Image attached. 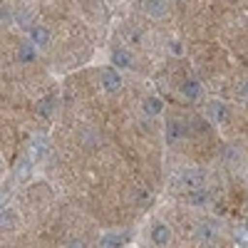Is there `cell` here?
<instances>
[{
    "instance_id": "cell-6",
    "label": "cell",
    "mask_w": 248,
    "mask_h": 248,
    "mask_svg": "<svg viewBox=\"0 0 248 248\" xmlns=\"http://www.w3.org/2000/svg\"><path fill=\"white\" fill-rule=\"evenodd\" d=\"M152 241H154V246H169V243H171L169 226L161 223V221H154V223H152Z\"/></svg>"
},
{
    "instance_id": "cell-22",
    "label": "cell",
    "mask_w": 248,
    "mask_h": 248,
    "mask_svg": "<svg viewBox=\"0 0 248 248\" xmlns=\"http://www.w3.org/2000/svg\"><path fill=\"white\" fill-rule=\"evenodd\" d=\"M97 141H99V137L94 132H87L85 134V144H87V147H97Z\"/></svg>"
},
{
    "instance_id": "cell-13",
    "label": "cell",
    "mask_w": 248,
    "mask_h": 248,
    "mask_svg": "<svg viewBox=\"0 0 248 248\" xmlns=\"http://www.w3.org/2000/svg\"><path fill=\"white\" fill-rule=\"evenodd\" d=\"M181 92H184V97L186 99H201V94H203V87L199 85V82L196 79H186L184 82V85H181Z\"/></svg>"
},
{
    "instance_id": "cell-24",
    "label": "cell",
    "mask_w": 248,
    "mask_h": 248,
    "mask_svg": "<svg viewBox=\"0 0 248 248\" xmlns=\"http://www.w3.org/2000/svg\"><path fill=\"white\" fill-rule=\"evenodd\" d=\"M174 3H184V0H174Z\"/></svg>"
},
{
    "instance_id": "cell-2",
    "label": "cell",
    "mask_w": 248,
    "mask_h": 248,
    "mask_svg": "<svg viewBox=\"0 0 248 248\" xmlns=\"http://www.w3.org/2000/svg\"><path fill=\"white\" fill-rule=\"evenodd\" d=\"M99 82H102V87H105L107 92H119L122 85H124V79H122V72L117 67H105L99 75Z\"/></svg>"
},
{
    "instance_id": "cell-23",
    "label": "cell",
    "mask_w": 248,
    "mask_h": 248,
    "mask_svg": "<svg viewBox=\"0 0 248 248\" xmlns=\"http://www.w3.org/2000/svg\"><path fill=\"white\" fill-rule=\"evenodd\" d=\"M241 94L248 99V82H243V85H241Z\"/></svg>"
},
{
    "instance_id": "cell-7",
    "label": "cell",
    "mask_w": 248,
    "mask_h": 248,
    "mask_svg": "<svg viewBox=\"0 0 248 248\" xmlns=\"http://www.w3.org/2000/svg\"><path fill=\"white\" fill-rule=\"evenodd\" d=\"M112 65L117 70H129V67H134V57H132L129 50L117 47V50H112Z\"/></svg>"
},
{
    "instance_id": "cell-9",
    "label": "cell",
    "mask_w": 248,
    "mask_h": 248,
    "mask_svg": "<svg viewBox=\"0 0 248 248\" xmlns=\"http://www.w3.org/2000/svg\"><path fill=\"white\" fill-rule=\"evenodd\" d=\"M37 57V47L32 43H25V45H20L17 52H15V60L20 62V65H30V62H35Z\"/></svg>"
},
{
    "instance_id": "cell-17",
    "label": "cell",
    "mask_w": 248,
    "mask_h": 248,
    "mask_svg": "<svg viewBox=\"0 0 248 248\" xmlns=\"http://www.w3.org/2000/svg\"><path fill=\"white\" fill-rule=\"evenodd\" d=\"M122 243H124V236L119 233H107L99 238V246H122Z\"/></svg>"
},
{
    "instance_id": "cell-8",
    "label": "cell",
    "mask_w": 248,
    "mask_h": 248,
    "mask_svg": "<svg viewBox=\"0 0 248 248\" xmlns=\"http://www.w3.org/2000/svg\"><path fill=\"white\" fill-rule=\"evenodd\" d=\"M164 137H167V144H176L184 137V124L179 119H169L167 129H164Z\"/></svg>"
},
{
    "instance_id": "cell-20",
    "label": "cell",
    "mask_w": 248,
    "mask_h": 248,
    "mask_svg": "<svg viewBox=\"0 0 248 248\" xmlns=\"http://www.w3.org/2000/svg\"><path fill=\"white\" fill-rule=\"evenodd\" d=\"M236 243L238 246H248V229H246V226L236 229Z\"/></svg>"
},
{
    "instance_id": "cell-21",
    "label": "cell",
    "mask_w": 248,
    "mask_h": 248,
    "mask_svg": "<svg viewBox=\"0 0 248 248\" xmlns=\"http://www.w3.org/2000/svg\"><path fill=\"white\" fill-rule=\"evenodd\" d=\"M169 52H171V55H176V57H181V55H184V47H181V43L171 40V43H169Z\"/></svg>"
},
{
    "instance_id": "cell-4",
    "label": "cell",
    "mask_w": 248,
    "mask_h": 248,
    "mask_svg": "<svg viewBox=\"0 0 248 248\" xmlns=\"http://www.w3.org/2000/svg\"><path fill=\"white\" fill-rule=\"evenodd\" d=\"M194 236H196V241H199L201 246H209V243H214V241L218 238V229H216L214 221H201Z\"/></svg>"
},
{
    "instance_id": "cell-3",
    "label": "cell",
    "mask_w": 248,
    "mask_h": 248,
    "mask_svg": "<svg viewBox=\"0 0 248 248\" xmlns=\"http://www.w3.org/2000/svg\"><path fill=\"white\" fill-rule=\"evenodd\" d=\"M176 184L181 186V189H199V186H203V174L199 169H186L176 176Z\"/></svg>"
},
{
    "instance_id": "cell-11",
    "label": "cell",
    "mask_w": 248,
    "mask_h": 248,
    "mask_svg": "<svg viewBox=\"0 0 248 248\" xmlns=\"http://www.w3.org/2000/svg\"><path fill=\"white\" fill-rule=\"evenodd\" d=\"M17 223H20V214L15 209H5L3 214H0V229L13 231V229H17Z\"/></svg>"
},
{
    "instance_id": "cell-10",
    "label": "cell",
    "mask_w": 248,
    "mask_h": 248,
    "mask_svg": "<svg viewBox=\"0 0 248 248\" xmlns=\"http://www.w3.org/2000/svg\"><path fill=\"white\" fill-rule=\"evenodd\" d=\"M141 109H144L147 117H159L164 112V102H161V97H147L144 105H141Z\"/></svg>"
},
{
    "instance_id": "cell-5",
    "label": "cell",
    "mask_w": 248,
    "mask_h": 248,
    "mask_svg": "<svg viewBox=\"0 0 248 248\" xmlns=\"http://www.w3.org/2000/svg\"><path fill=\"white\" fill-rule=\"evenodd\" d=\"M50 40H52V35H50L47 28H43V25H30V43H32L37 50L47 47Z\"/></svg>"
},
{
    "instance_id": "cell-1",
    "label": "cell",
    "mask_w": 248,
    "mask_h": 248,
    "mask_svg": "<svg viewBox=\"0 0 248 248\" xmlns=\"http://www.w3.org/2000/svg\"><path fill=\"white\" fill-rule=\"evenodd\" d=\"M206 117L214 124H226L229 122V105L221 99H211L209 105H206Z\"/></svg>"
},
{
    "instance_id": "cell-12",
    "label": "cell",
    "mask_w": 248,
    "mask_h": 248,
    "mask_svg": "<svg viewBox=\"0 0 248 248\" xmlns=\"http://www.w3.org/2000/svg\"><path fill=\"white\" fill-rule=\"evenodd\" d=\"M144 13L149 17H164L167 15V3L164 0H144Z\"/></svg>"
},
{
    "instance_id": "cell-18",
    "label": "cell",
    "mask_w": 248,
    "mask_h": 248,
    "mask_svg": "<svg viewBox=\"0 0 248 248\" xmlns=\"http://www.w3.org/2000/svg\"><path fill=\"white\" fill-rule=\"evenodd\" d=\"M30 169H32V159H23V161H20L17 164V179H28L30 176Z\"/></svg>"
},
{
    "instance_id": "cell-15",
    "label": "cell",
    "mask_w": 248,
    "mask_h": 248,
    "mask_svg": "<svg viewBox=\"0 0 248 248\" xmlns=\"http://www.w3.org/2000/svg\"><path fill=\"white\" fill-rule=\"evenodd\" d=\"M13 23L20 25V28H30V25H32V15H30V10H28V8L15 10V13H13Z\"/></svg>"
},
{
    "instance_id": "cell-16",
    "label": "cell",
    "mask_w": 248,
    "mask_h": 248,
    "mask_svg": "<svg viewBox=\"0 0 248 248\" xmlns=\"http://www.w3.org/2000/svg\"><path fill=\"white\" fill-rule=\"evenodd\" d=\"M55 112V97H43L37 102V114L40 117H50Z\"/></svg>"
},
{
    "instance_id": "cell-19",
    "label": "cell",
    "mask_w": 248,
    "mask_h": 248,
    "mask_svg": "<svg viewBox=\"0 0 248 248\" xmlns=\"http://www.w3.org/2000/svg\"><path fill=\"white\" fill-rule=\"evenodd\" d=\"M13 25V10L8 5H0V28Z\"/></svg>"
},
{
    "instance_id": "cell-14",
    "label": "cell",
    "mask_w": 248,
    "mask_h": 248,
    "mask_svg": "<svg viewBox=\"0 0 248 248\" xmlns=\"http://www.w3.org/2000/svg\"><path fill=\"white\" fill-rule=\"evenodd\" d=\"M209 201H211V194L206 191L203 186H199V189H191V191H189V203H191V206H206Z\"/></svg>"
}]
</instances>
